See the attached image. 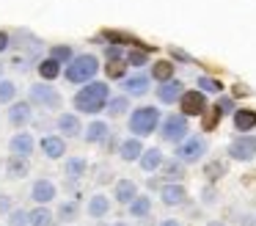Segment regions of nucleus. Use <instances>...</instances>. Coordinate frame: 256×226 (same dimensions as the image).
Masks as SVG:
<instances>
[{"label":"nucleus","mask_w":256,"mask_h":226,"mask_svg":"<svg viewBox=\"0 0 256 226\" xmlns=\"http://www.w3.org/2000/svg\"><path fill=\"white\" fill-rule=\"evenodd\" d=\"M30 171V163L28 157H20V154H8L6 160V176L8 179H25Z\"/></svg>","instance_id":"obj_19"},{"label":"nucleus","mask_w":256,"mask_h":226,"mask_svg":"<svg viewBox=\"0 0 256 226\" xmlns=\"http://www.w3.org/2000/svg\"><path fill=\"white\" fill-rule=\"evenodd\" d=\"M204 152H206L204 138L190 135V138H184V141L176 146V160H182L184 165H190V163H198V160L204 157Z\"/></svg>","instance_id":"obj_6"},{"label":"nucleus","mask_w":256,"mask_h":226,"mask_svg":"<svg viewBox=\"0 0 256 226\" xmlns=\"http://www.w3.org/2000/svg\"><path fill=\"white\" fill-rule=\"evenodd\" d=\"M198 88H204V91H210V94H220V91H223V83L215 80V77L201 75V77H198Z\"/></svg>","instance_id":"obj_37"},{"label":"nucleus","mask_w":256,"mask_h":226,"mask_svg":"<svg viewBox=\"0 0 256 226\" xmlns=\"http://www.w3.org/2000/svg\"><path fill=\"white\" fill-rule=\"evenodd\" d=\"M52 220H56V215L47 204H36L30 209V226H52Z\"/></svg>","instance_id":"obj_27"},{"label":"nucleus","mask_w":256,"mask_h":226,"mask_svg":"<svg viewBox=\"0 0 256 226\" xmlns=\"http://www.w3.org/2000/svg\"><path fill=\"white\" fill-rule=\"evenodd\" d=\"M127 64H130V66H146V64H149V53H146V50L132 47V50L127 53Z\"/></svg>","instance_id":"obj_36"},{"label":"nucleus","mask_w":256,"mask_h":226,"mask_svg":"<svg viewBox=\"0 0 256 226\" xmlns=\"http://www.w3.org/2000/svg\"><path fill=\"white\" fill-rule=\"evenodd\" d=\"M96 72H100V58H96L94 53H80L66 64L64 77H66L69 83H83L86 86V83H91L96 77Z\"/></svg>","instance_id":"obj_2"},{"label":"nucleus","mask_w":256,"mask_h":226,"mask_svg":"<svg viewBox=\"0 0 256 226\" xmlns=\"http://www.w3.org/2000/svg\"><path fill=\"white\" fill-rule=\"evenodd\" d=\"M39 146H42V152H44L47 160H61L64 154H66V141H64V135H44Z\"/></svg>","instance_id":"obj_13"},{"label":"nucleus","mask_w":256,"mask_h":226,"mask_svg":"<svg viewBox=\"0 0 256 226\" xmlns=\"http://www.w3.org/2000/svg\"><path fill=\"white\" fill-rule=\"evenodd\" d=\"M127 58H113V61H108V66H105V72H108V77L110 80H124V72H127Z\"/></svg>","instance_id":"obj_32"},{"label":"nucleus","mask_w":256,"mask_h":226,"mask_svg":"<svg viewBox=\"0 0 256 226\" xmlns=\"http://www.w3.org/2000/svg\"><path fill=\"white\" fill-rule=\"evenodd\" d=\"M8 47H12V39H8L6 31H0V53H6Z\"/></svg>","instance_id":"obj_43"},{"label":"nucleus","mask_w":256,"mask_h":226,"mask_svg":"<svg viewBox=\"0 0 256 226\" xmlns=\"http://www.w3.org/2000/svg\"><path fill=\"white\" fill-rule=\"evenodd\" d=\"M223 171H226V168H223V163H210L204 168V174L210 176V179H218V174H223Z\"/></svg>","instance_id":"obj_40"},{"label":"nucleus","mask_w":256,"mask_h":226,"mask_svg":"<svg viewBox=\"0 0 256 226\" xmlns=\"http://www.w3.org/2000/svg\"><path fill=\"white\" fill-rule=\"evenodd\" d=\"M30 102L44 108V110H61L64 97H61L58 88H52L47 80H42V83H34V86H30Z\"/></svg>","instance_id":"obj_4"},{"label":"nucleus","mask_w":256,"mask_h":226,"mask_svg":"<svg viewBox=\"0 0 256 226\" xmlns=\"http://www.w3.org/2000/svg\"><path fill=\"white\" fill-rule=\"evenodd\" d=\"M149 86H152V77L144 75V72H135V75H130L122 80V88H124L127 97H144V94L149 91Z\"/></svg>","instance_id":"obj_11"},{"label":"nucleus","mask_w":256,"mask_h":226,"mask_svg":"<svg viewBox=\"0 0 256 226\" xmlns=\"http://www.w3.org/2000/svg\"><path fill=\"white\" fill-rule=\"evenodd\" d=\"M113 226H130V223H124V220H116V223H113Z\"/></svg>","instance_id":"obj_47"},{"label":"nucleus","mask_w":256,"mask_h":226,"mask_svg":"<svg viewBox=\"0 0 256 226\" xmlns=\"http://www.w3.org/2000/svg\"><path fill=\"white\" fill-rule=\"evenodd\" d=\"M204 201L212 204V201H215V193H212V190H204Z\"/></svg>","instance_id":"obj_45"},{"label":"nucleus","mask_w":256,"mask_h":226,"mask_svg":"<svg viewBox=\"0 0 256 226\" xmlns=\"http://www.w3.org/2000/svg\"><path fill=\"white\" fill-rule=\"evenodd\" d=\"M206 226H226V223H223V220H210Z\"/></svg>","instance_id":"obj_46"},{"label":"nucleus","mask_w":256,"mask_h":226,"mask_svg":"<svg viewBox=\"0 0 256 226\" xmlns=\"http://www.w3.org/2000/svg\"><path fill=\"white\" fill-rule=\"evenodd\" d=\"M140 168L144 171H157V168H162V163H166V157H162V152L157 146H152V149H144V154H140Z\"/></svg>","instance_id":"obj_23"},{"label":"nucleus","mask_w":256,"mask_h":226,"mask_svg":"<svg viewBox=\"0 0 256 226\" xmlns=\"http://www.w3.org/2000/svg\"><path fill=\"white\" fill-rule=\"evenodd\" d=\"M78 218H80V204L74 201V198L64 201L61 207H58V212H56V220H61V223H74Z\"/></svg>","instance_id":"obj_26"},{"label":"nucleus","mask_w":256,"mask_h":226,"mask_svg":"<svg viewBox=\"0 0 256 226\" xmlns=\"http://www.w3.org/2000/svg\"><path fill=\"white\" fill-rule=\"evenodd\" d=\"M162 174H166V179L176 182L184 176V163L182 160H168V163H162Z\"/></svg>","instance_id":"obj_33"},{"label":"nucleus","mask_w":256,"mask_h":226,"mask_svg":"<svg viewBox=\"0 0 256 226\" xmlns=\"http://www.w3.org/2000/svg\"><path fill=\"white\" fill-rule=\"evenodd\" d=\"M160 226H182V223H179V220L176 218H166V220H162V223Z\"/></svg>","instance_id":"obj_44"},{"label":"nucleus","mask_w":256,"mask_h":226,"mask_svg":"<svg viewBox=\"0 0 256 226\" xmlns=\"http://www.w3.org/2000/svg\"><path fill=\"white\" fill-rule=\"evenodd\" d=\"M254 127H256V110H250V108L234 110V130L237 132H250Z\"/></svg>","instance_id":"obj_22"},{"label":"nucleus","mask_w":256,"mask_h":226,"mask_svg":"<svg viewBox=\"0 0 256 226\" xmlns=\"http://www.w3.org/2000/svg\"><path fill=\"white\" fill-rule=\"evenodd\" d=\"M6 218H8L6 220L8 226H30V212H28V209H22V207H14Z\"/></svg>","instance_id":"obj_34"},{"label":"nucleus","mask_w":256,"mask_h":226,"mask_svg":"<svg viewBox=\"0 0 256 226\" xmlns=\"http://www.w3.org/2000/svg\"><path fill=\"white\" fill-rule=\"evenodd\" d=\"M108 135H110V127H108V121H91L88 130H83L86 143H102Z\"/></svg>","instance_id":"obj_24"},{"label":"nucleus","mask_w":256,"mask_h":226,"mask_svg":"<svg viewBox=\"0 0 256 226\" xmlns=\"http://www.w3.org/2000/svg\"><path fill=\"white\" fill-rule=\"evenodd\" d=\"M30 121H34V102H12V108H8V124L22 130Z\"/></svg>","instance_id":"obj_9"},{"label":"nucleus","mask_w":256,"mask_h":226,"mask_svg":"<svg viewBox=\"0 0 256 226\" xmlns=\"http://www.w3.org/2000/svg\"><path fill=\"white\" fill-rule=\"evenodd\" d=\"M135 196H138V185H135L132 179H116V185H113V198H116L118 204H130Z\"/></svg>","instance_id":"obj_20"},{"label":"nucleus","mask_w":256,"mask_h":226,"mask_svg":"<svg viewBox=\"0 0 256 226\" xmlns=\"http://www.w3.org/2000/svg\"><path fill=\"white\" fill-rule=\"evenodd\" d=\"M218 110H220V113H232V110H234V99L232 97H220V99H218Z\"/></svg>","instance_id":"obj_42"},{"label":"nucleus","mask_w":256,"mask_h":226,"mask_svg":"<svg viewBox=\"0 0 256 226\" xmlns=\"http://www.w3.org/2000/svg\"><path fill=\"white\" fill-rule=\"evenodd\" d=\"M179 108H182L184 116H204L206 113V97H204V91H198V88L184 91L182 99H179Z\"/></svg>","instance_id":"obj_7"},{"label":"nucleus","mask_w":256,"mask_h":226,"mask_svg":"<svg viewBox=\"0 0 256 226\" xmlns=\"http://www.w3.org/2000/svg\"><path fill=\"white\" fill-rule=\"evenodd\" d=\"M127 127H130V132H132L135 138L152 135V132L160 127V110H157L154 105H140V108L132 110V116H130Z\"/></svg>","instance_id":"obj_3"},{"label":"nucleus","mask_w":256,"mask_h":226,"mask_svg":"<svg viewBox=\"0 0 256 226\" xmlns=\"http://www.w3.org/2000/svg\"><path fill=\"white\" fill-rule=\"evenodd\" d=\"M228 157L232 160H254L256 157V138L254 135H240L228 143Z\"/></svg>","instance_id":"obj_8"},{"label":"nucleus","mask_w":256,"mask_h":226,"mask_svg":"<svg viewBox=\"0 0 256 226\" xmlns=\"http://www.w3.org/2000/svg\"><path fill=\"white\" fill-rule=\"evenodd\" d=\"M188 116L184 113H171V116H166V119L160 121V138L162 141H168V143H182L184 138H188Z\"/></svg>","instance_id":"obj_5"},{"label":"nucleus","mask_w":256,"mask_h":226,"mask_svg":"<svg viewBox=\"0 0 256 226\" xmlns=\"http://www.w3.org/2000/svg\"><path fill=\"white\" fill-rule=\"evenodd\" d=\"M160 198H162V204H168V207H176V204L188 201V190H184L179 182H168V185L160 187Z\"/></svg>","instance_id":"obj_16"},{"label":"nucleus","mask_w":256,"mask_h":226,"mask_svg":"<svg viewBox=\"0 0 256 226\" xmlns=\"http://www.w3.org/2000/svg\"><path fill=\"white\" fill-rule=\"evenodd\" d=\"M56 127H58V132L66 135V138H78L80 132H83V124H80V116L78 113H58Z\"/></svg>","instance_id":"obj_15"},{"label":"nucleus","mask_w":256,"mask_h":226,"mask_svg":"<svg viewBox=\"0 0 256 226\" xmlns=\"http://www.w3.org/2000/svg\"><path fill=\"white\" fill-rule=\"evenodd\" d=\"M56 196H58V187H56V182L47 179V176H42V179H36L34 185H30V198H34L36 204H50Z\"/></svg>","instance_id":"obj_10"},{"label":"nucleus","mask_w":256,"mask_h":226,"mask_svg":"<svg viewBox=\"0 0 256 226\" xmlns=\"http://www.w3.org/2000/svg\"><path fill=\"white\" fill-rule=\"evenodd\" d=\"M50 58H56L58 64H64V66H66L69 61L74 58L72 44H52V47H50Z\"/></svg>","instance_id":"obj_31"},{"label":"nucleus","mask_w":256,"mask_h":226,"mask_svg":"<svg viewBox=\"0 0 256 226\" xmlns=\"http://www.w3.org/2000/svg\"><path fill=\"white\" fill-rule=\"evenodd\" d=\"M220 110H218V105L215 108H206V113H204V130H212V127L218 124V119H220Z\"/></svg>","instance_id":"obj_38"},{"label":"nucleus","mask_w":256,"mask_h":226,"mask_svg":"<svg viewBox=\"0 0 256 226\" xmlns=\"http://www.w3.org/2000/svg\"><path fill=\"white\" fill-rule=\"evenodd\" d=\"M182 83L179 80H166V83H160V88H154V94H157V99H160L162 105H174V102H179L182 99Z\"/></svg>","instance_id":"obj_14"},{"label":"nucleus","mask_w":256,"mask_h":226,"mask_svg":"<svg viewBox=\"0 0 256 226\" xmlns=\"http://www.w3.org/2000/svg\"><path fill=\"white\" fill-rule=\"evenodd\" d=\"M14 209V198L8 193H0V215H8Z\"/></svg>","instance_id":"obj_39"},{"label":"nucleus","mask_w":256,"mask_h":226,"mask_svg":"<svg viewBox=\"0 0 256 226\" xmlns=\"http://www.w3.org/2000/svg\"><path fill=\"white\" fill-rule=\"evenodd\" d=\"M152 77H154L157 83L174 80V64H171V61H157V64L152 66Z\"/></svg>","instance_id":"obj_30"},{"label":"nucleus","mask_w":256,"mask_h":226,"mask_svg":"<svg viewBox=\"0 0 256 226\" xmlns=\"http://www.w3.org/2000/svg\"><path fill=\"white\" fill-rule=\"evenodd\" d=\"M86 171H88V160L80 157V154H72V157H66V163H64V176H66L69 182L83 179Z\"/></svg>","instance_id":"obj_17"},{"label":"nucleus","mask_w":256,"mask_h":226,"mask_svg":"<svg viewBox=\"0 0 256 226\" xmlns=\"http://www.w3.org/2000/svg\"><path fill=\"white\" fill-rule=\"evenodd\" d=\"M36 149V141L30 132H17V135H12V141H8V152L12 154H20V157H30Z\"/></svg>","instance_id":"obj_12"},{"label":"nucleus","mask_w":256,"mask_h":226,"mask_svg":"<svg viewBox=\"0 0 256 226\" xmlns=\"http://www.w3.org/2000/svg\"><path fill=\"white\" fill-rule=\"evenodd\" d=\"M127 110H130V97L127 94H118V97H110L105 113H110V119H118V116H124Z\"/></svg>","instance_id":"obj_29"},{"label":"nucleus","mask_w":256,"mask_h":226,"mask_svg":"<svg viewBox=\"0 0 256 226\" xmlns=\"http://www.w3.org/2000/svg\"><path fill=\"white\" fill-rule=\"evenodd\" d=\"M108 102H110V86L102 83V80L86 83V86L72 97L74 110H80V113H91V116L102 113V110L108 108Z\"/></svg>","instance_id":"obj_1"},{"label":"nucleus","mask_w":256,"mask_h":226,"mask_svg":"<svg viewBox=\"0 0 256 226\" xmlns=\"http://www.w3.org/2000/svg\"><path fill=\"white\" fill-rule=\"evenodd\" d=\"M86 212H88V218H94V220L105 218V215L110 212V196H105V193H94V196L88 198V204H86Z\"/></svg>","instance_id":"obj_18"},{"label":"nucleus","mask_w":256,"mask_h":226,"mask_svg":"<svg viewBox=\"0 0 256 226\" xmlns=\"http://www.w3.org/2000/svg\"><path fill=\"white\" fill-rule=\"evenodd\" d=\"M61 66H64V64H58L56 58H50V55H47L44 61H39V66H36V69H39V77H42V80L50 83V80H56L58 75H64Z\"/></svg>","instance_id":"obj_25"},{"label":"nucleus","mask_w":256,"mask_h":226,"mask_svg":"<svg viewBox=\"0 0 256 226\" xmlns=\"http://www.w3.org/2000/svg\"><path fill=\"white\" fill-rule=\"evenodd\" d=\"M140 154H144V143H140V138H127V141L118 143V157H122L124 163L140 160Z\"/></svg>","instance_id":"obj_21"},{"label":"nucleus","mask_w":256,"mask_h":226,"mask_svg":"<svg viewBox=\"0 0 256 226\" xmlns=\"http://www.w3.org/2000/svg\"><path fill=\"white\" fill-rule=\"evenodd\" d=\"M17 97V83L14 80H0V105H12Z\"/></svg>","instance_id":"obj_35"},{"label":"nucleus","mask_w":256,"mask_h":226,"mask_svg":"<svg viewBox=\"0 0 256 226\" xmlns=\"http://www.w3.org/2000/svg\"><path fill=\"white\" fill-rule=\"evenodd\" d=\"M127 209H130V215H132V218H146V215L152 212V198L149 196H135L132 201L127 204Z\"/></svg>","instance_id":"obj_28"},{"label":"nucleus","mask_w":256,"mask_h":226,"mask_svg":"<svg viewBox=\"0 0 256 226\" xmlns=\"http://www.w3.org/2000/svg\"><path fill=\"white\" fill-rule=\"evenodd\" d=\"M105 58H108V61H113V58H124L122 47H118V44H108V47H105Z\"/></svg>","instance_id":"obj_41"}]
</instances>
